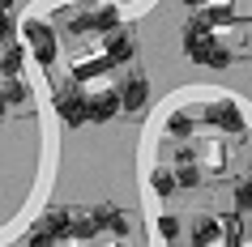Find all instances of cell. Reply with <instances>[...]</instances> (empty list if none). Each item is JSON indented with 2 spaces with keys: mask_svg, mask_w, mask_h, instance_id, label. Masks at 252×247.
Masks as SVG:
<instances>
[{
  "mask_svg": "<svg viewBox=\"0 0 252 247\" xmlns=\"http://www.w3.org/2000/svg\"><path fill=\"white\" fill-rule=\"evenodd\" d=\"M94 234H98V221H94V213H90V218H77V226H73V239H81V243H90Z\"/></svg>",
  "mask_w": 252,
  "mask_h": 247,
  "instance_id": "ac0fdd59",
  "label": "cell"
},
{
  "mask_svg": "<svg viewBox=\"0 0 252 247\" xmlns=\"http://www.w3.org/2000/svg\"><path fill=\"white\" fill-rule=\"evenodd\" d=\"M30 247H60V243H56L52 234H39V230H34V234H30Z\"/></svg>",
  "mask_w": 252,
  "mask_h": 247,
  "instance_id": "d4e9b609",
  "label": "cell"
},
{
  "mask_svg": "<svg viewBox=\"0 0 252 247\" xmlns=\"http://www.w3.org/2000/svg\"><path fill=\"white\" fill-rule=\"evenodd\" d=\"M201 17H205L210 26H231V22H235V9H231V4H210Z\"/></svg>",
  "mask_w": 252,
  "mask_h": 247,
  "instance_id": "e0dca14e",
  "label": "cell"
},
{
  "mask_svg": "<svg viewBox=\"0 0 252 247\" xmlns=\"http://www.w3.org/2000/svg\"><path fill=\"white\" fill-rule=\"evenodd\" d=\"M73 226H77V218L68 213V209H47L39 221V234H52V239H73Z\"/></svg>",
  "mask_w": 252,
  "mask_h": 247,
  "instance_id": "ba28073f",
  "label": "cell"
},
{
  "mask_svg": "<svg viewBox=\"0 0 252 247\" xmlns=\"http://www.w3.org/2000/svg\"><path fill=\"white\" fill-rule=\"evenodd\" d=\"M133 52H137V43H133V34H128L124 26L111 30V34H103V55L111 60V64H128Z\"/></svg>",
  "mask_w": 252,
  "mask_h": 247,
  "instance_id": "8992f818",
  "label": "cell"
},
{
  "mask_svg": "<svg viewBox=\"0 0 252 247\" xmlns=\"http://www.w3.org/2000/svg\"><path fill=\"white\" fill-rule=\"evenodd\" d=\"M205 119H210L214 128H222V132H244V115H239V107L231 98H214L205 107Z\"/></svg>",
  "mask_w": 252,
  "mask_h": 247,
  "instance_id": "277c9868",
  "label": "cell"
},
{
  "mask_svg": "<svg viewBox=\"0 0 252 247\" xmlns=\"http://www.w3.org/2000/svg\"><path fill=\"white\" fill-rule=\"evenodd\" d=\"M120 111H124L120 90H98V94H90V124H107V119H116Z\"/></svg>",
  "mask_w": 252,
  "mask_h": 247,
  "instance_id": "52a82bcc",
  "label": "cell"
},
{
  "mask_svg": "<svg viewBox=\"0 0 252 247\" xmlns=\"http://www.w3.org/2000/svg\"><path fill=\"white\" fill-rule=\"evenodd\" d=\"M188 9H201V4H210V0H184Z\"/></svg>",
  "mask_w": 252,
  "mask_h": 247,
  "instance_id": "4316f807",
  "label": "cell"
},
{
  "mask_svg": "<svg viewBox=\"0 0 252 247\" xmlns=\"http://www.w3.org/2000/svg\"><path fill=\"white\" fill-rule=\"evenodd\" d=\"M94 221H98V230H111L116 239H124V234L133 230V221L124 218L116 205H98V209H94Z\"/></svg>",
  "mask_w": 252,
  "mask_h": 247,
  "instance_id": "9c48e42d",
  "label": "cell"
},
{
  "mask_svg": "<svg viewBox=\"0 0 252 247\" xmlns=\"http://www.w3.org/2000/svg\"><path fill=\"white\" fill-rule=\"evenodd\" d=\"M214 239H222V221H218V218H192V226H188V243H192V247H210Z\"/></svg>",
  "mask_w": 252,
  "mask_h": 247,
  "instance_id": "30bf717a",
  "label": "cell"
},
{
  "mask_svg": "<svg viewBox=\"0 0 252 247\" xmlns=\"http://www.w3.org/2000/svg\"><path fill=\"white\" fill-rule=\"evenodd\" d=\"M4 111H9V98H4V94H0V119H4Z\"/></svg>",
  "mask_w": 252,
  "mask_h": 247,
  "instance_id": "484cf974",
  "label": "cell"
},
{
  "mask_svg": "<svg viewBox=\"0 0 252 247\" xmlns=\"http://www.w3.org/2000/svg\"><path fill=\"white\" fill-rule=\"evenodd\" d=\"M180 230H184V226H180V218H171V213H167V218H158V234H162V239H180Z\"/></svg>",
  "mask_w": 252,
  "mask_h": 247,
  "instance_id": "44dd1931",
  "label": "cell"
},
{
  "mask_svg": "<svg viewBox=\"0 0 252 247\" xmlns=\"http://www.w3.org/2000/svg\"><path fill=\"white\" fill-rule=\"evenodd\" d=\"M175 179H180V188H201V170H197V162H192V154H188V149H180Z\"/></svg>",
  "mask_w": 252,
  "mask_h": 247,
  "instance_id": "8fae6325",
  "label": "cell"
},
{
  "mask_svg": "<svg viewBox=\"0 0 252 247\" xmlns=\"http://www.w3.org/2000/svg\"><path fill=\"white\" fill-rule=\"evenodd\" d=\"M231 60H235V55L226 52V47H214V52H210V60H205V64H210V68H231Z\"/></svg>",
  "mask_w": 252,
  "mask_h": 247,
  "instance_id": "7402d4cb",
  "label": "cell"
},
{
  "mask_svg": "<svg viewBox=\"0 0 252 247\" xmlns=\"http://www.w3.org/2000/svg\"><path fill=\"white\" fill-rule=\"evenodd\" d=\"M235 209H244V213H252V179H244L235 188Z\"/></svg>",
  "mask_w": 252,
  "mask_h": 247,
  "instance_id": "ffe728a7",
  "label": "cell"
},
{
  "mask_svg": "<svg viewBox=\"0 0 252 247\" xmlns=\"http://www.w3.org/2000/svg\"><path fill=\"white\" fill-rule=\"evenodd\" d=\"M9 9H13V0H0V13H9Z\"/></svg>",
  "mask_w": 252,
  "mask_h": 247,
  "instance_id": "83f0119b",
  "label": "cell"
},
{
  "mask_svg": "<svg viewBox=\"0 0 252 247\" xmlns=\"http://www.w3.org/2000/svg\"><path fill=\"white\" fill-rule=\"evenodd\" d=\"M214 47H218V43H214V26L205 22V17H192L188 30H184V55H188V60H197V64H205Z\"/></svg>",
  "mask_w": 252,
  "mask_h": 247,
  "instance_id": "3957f363",
  "label": "cell"
},
{
  "mask_svg": "<svg viewBox=\"0 0 252 247\" xmlns=\"http://www.w3.org/2000/svg\"><path fill=\"white\" fill-rule=\"evenodd\" d=\"M52 103H56V115L64 119L68 128H81V124L90 119V98H81V90L73 85V81L56 90V98H52Z\"/></svg>",
  "mask_w": 252,
  "mask_h": 247,
  "instance_id": "7a4b0ae2",
  "label": "cell"
},
{
  "mask_svg": "<svg viewBox=\"0 0 252 247\" xmlns=\"http://www.w3.org/2000/svg\"><path fill=\"white\" fill-rule=\"evenodd\" d=\"M150 183H154V196H162V200H167V196H175V188H180V179H175L167 166L154 170V175H150Z\"/></svg>",
  "mask_w": 252,
  "mask_h": 247,
  "instance_id": "4fadbf2b",
  "label": "cell"
},
{
  "mask_svg": "<svg viewBox=\"0 0 252 247\" xmlns=\"http://www.w3.org/2000/svg\"><path fill=\"white\" fill-rule=\"evenodd\" d=\"M120 103H124V111H128V115H141V111H146V103H150V81L141 77V73H133V77L120 85Z\"/></svg>",
  "mask_w": 252,
  "mask_h": 247,
  "instance_id": "5b68a950",
  "label": "cell"
},
{
  "mask_svg": "<svg viewBox=\"0 0 252 247\" xmlns=\"http://www.w3.org/2000/svg\"><path fill=\"white\" fill-rule=\"evenodd\" d=\"M107 68H111V60H107V55H94V60H77V64H73V77L90 81V77H103Z\"/></svg>",
  "mask_w": 252,
  "mask_h": 247,
  "instance_id": "7c38bea8",
  "label": "cell"
},
{
  "mask_svg": "<svg viewBox=\"0 0 252 247\" xmlns=\"http://www.w3.org/2000/svg\"><path fill=\"white\" fill-rule=\"evenodd\" d=\"M167 137H192V115H188V111H171V119H167Z\"/></svg>",
  "mask_w": 252,
  "mask_h": 247,
  "instance_id": "2e32d148",
  "label": "cell"
},
{
  "mask_svg": "<svg viewBox=\"0 0 252 247\" xmlns=\"http://www.w3.org/2000/svg\"><path fill=\"white\" fill-rule=\"evenodd\" d=\"M22 34H26L30 52H34V60H39L43 68H52V64H56V55H60V43H56L52 26H47V22H39V17H30L26 26H22Z\"/></svg>",
  "mask_w": 252,
  "mask_h": 247,
  "instance_id": "6da1fadb",
  "label": "cell"
},
{
  "mask_svg": "<svg viewBox=\"0 0 252 247\" xmlns=\"http://www.w3.org/2000/svg\"><path fill=\"white\" fill-rule=\"evenodd\" d=\"M98 30H103V34H111V30H120V13L111 9V4H103V9H98Z\"/></svg>",
  "mask_w": 252,
  "mask_h": 247,
  "instance_id": "d6986e66",
  "label": "cell"
},
{
  "mask_svg": "<svg viewBox=\"0 0 252 247\" xmlns=\"http://www.w3.org/2000/svg\"><path fill=\"white\" fill-rule=\"evenodd\" d=\"M13 34H17V30H13V17H9V13H0V43L9 47V43H13Z\"/></svg>",
  "mask_w": 252,
  "mask_h": 247,
  "instance_id": "cb8c5ba5",
  "label": "cell"
},
{
  "mask_svg": "<svg viewBox=\"0 0 252 247\" xmlns=\"http://www.w3.org/2000/svg\"><path fill=\"white\" fill-rule=\"evenodd\" d=\"M22 60H26V52H22V47H13V43H9V47H4V60H0V73H4V77L13 81L17 73H22Z\"/></svg>",
  "mask_w": 252,
  "mask_h": 247,
  "instance_id": "9a60e30c",
  "label": "cell"
},
{
  "mask_svg": "<svg viewBox=\"0 0 252 247\" xmlns=\"http://www.w3.org/2000/svg\"><path fill=\"white\" fill-rule=\"evenodd\" d=\"M73 34H103L98 30V9H86V13H73Z\"/></svg>",
  "mask_w": 252,
  "mask_h": 247,
  "instance_id": "5bb4252c",
  "label": "cell"
},
{
  "mask_svg": "<svg viewBox=\"0 0 252 247\" xmlns=\"http://www.w3.org/2000/svg\"><path fill=\"white\" fill-rule=\"evenodd\" d=\"M248 179H252V166H248Z\"/></svg>",
  "mask_w": 252,
  "mask_h": 247,
  "instance_id": "f1b7e54d",
  "label": "cell"
},
{
  "mask_svg": "<svg viewBox=\"0 0 252 247\" xmlns=\"http://www.w3.org/2000/svg\"><path fill=\"white\" fill-rule=\"evenodd\" d=\"M4 98H9V103H26V85H22V81H9V85H4Z\"/></svg>",
  "mask_w": 252,
  "mask_h": 247,
  "instance_id": "603a6c76",
  "label": "cell"
}]
</instances>
